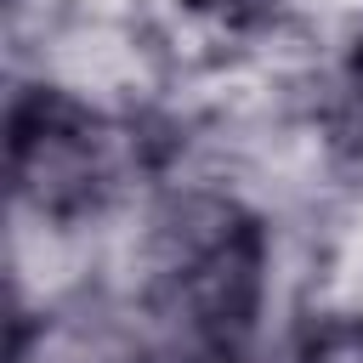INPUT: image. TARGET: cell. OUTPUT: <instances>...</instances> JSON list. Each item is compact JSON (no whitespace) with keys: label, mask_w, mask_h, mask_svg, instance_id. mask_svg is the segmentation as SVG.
Segmentation results:
<instances>
[{"label":"cell","mask_w":363,"mask_h":363,"mask_svg":"<svg viewBox=\"0 0 363 363\" xmlns=\"http://www.w3.org/2000/svg\"><path fill=\"white\" fill-rule=\"evenodd\" d=\"M318 130L329 147V164L363 187V34L335 57L329 79H323V102H318Z\"/></svg>","instance_id":"obj_2"},{"label":"cell","mask_w":363,"mask_h":363,"mask_svg":"<svg viewBox=\"0 0 363 363\" xmlns=\"http://www.w3.org/2000/svg\"><path fill=\"white\" fill-rule=\"evenodd\" d=\"M136 164V119L91 108L62 85H28L11 96V187L40 221H85L108 210Z\"/></svg>","instance_id":"obj_1"},{"label":"cell","mask_w":363,"mask_h":363,"mask_svg":"<svg viewBox=\"0 0 363 363\" xmlns=\"http://www.w3.org/2000/svg\"><path fill=\"white\" fill-rule=\"evenodd\" d=\"M289 363H363V312H318L295 335Z\"/></svg>","instance_id":"obj_3"}]
</instances>
